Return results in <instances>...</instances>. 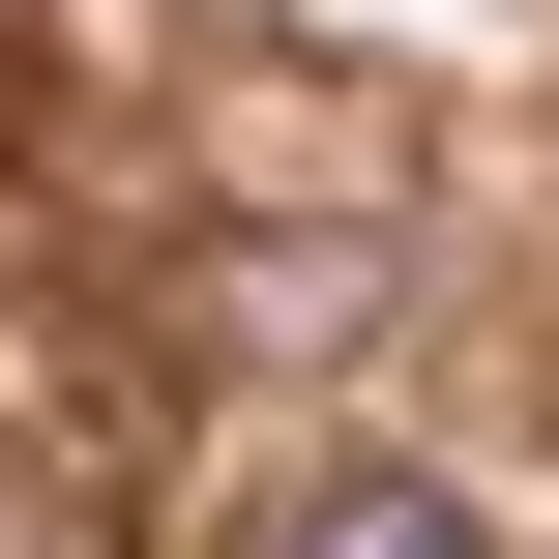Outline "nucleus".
Segmentation results:
<instances>
[{
    "label": "nucleus",
    "instance_id": "nucleus-1",
    "mask_svg": "<svg viewBox=\"0 0 559 559\" xmlns=\"http://www.w3.org/2000/svg\"><path fill=\"white\" fill-rule=\"evenodd\" d=\"M236 559H501V531H472L442 472H383V442H324V472H295V501H265Z\"/></svg>",
    "mask_w": 559,
    "mask_h": 559
}]
</instances>
